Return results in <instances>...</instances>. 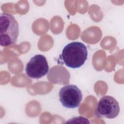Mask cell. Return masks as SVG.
<instances>
[{
    "label": "cell",
    "instance_id": "cell-1",
    "mask_svg": "<svg viewBox=\"0 0 124 124\" xmlns=\"http://www.w3.org/2000/svg\"><path fill=\"white\" fill-rule=\"evenodd\" d=\"M87 56V47L80 42L68 44L63 47L60 56L66 66L71 68H78L83 65Z\"/></svg>",
    "mask_w": 124,
    "mask_h": 124
},
{
    "label": "cell",
    "instance_id": "cell-2",
    "mask_svg": "<svg viewBox=\"0 0 124 124\" xmlns=\"http://www.w3.org/2000/svg\"><path fill=\"white\" fill-rule=\"evenodd\" d=\"M19 25L15 17L9 14H0V45L8 46L17 42Z\"/></svg>",
    "mask_w": 124,
    "mask_h": 124
},
{
    "label": "cell",
    "instance_id": "cell-3",
    "mask_svg": "<svg viewBox=\"0 0 124 124\" xmlns=\"http://www.w3.org/2000/svg\"><path fill=\"white\" fill-rule=\"evenodd\" d=\"M119 112L118 102L111 96L105 95L99 100L94 114L98 118L113 119L119 115Z\"/></svg>",
    "mask_w": 124,
    "mask_h": 124
},
{
    "label": "cell",
    "instance_id": "cell-4",
    "mask_svg": "<svg viewBox=\"0 0 124 124\" xmlns=\"http://www.w3.org/2000/svg\"><path fill=\"white\" fill-rule=\"evenodd\" d=\"M59 95L62 105L68 108H77L82 99L81 91L78 86L73 84L66 85L62 87Z\"/></svg>",
    "mask_w": 124,
    "mask_h": 124
},
{
    "label": "cell",
    "instance_id": "cell-5",
    "mask_svg": "<svg viewBox=\"0 0 124 124\" xmlns=\"http://www.w3.org/2000/svg\"><path fill=\"white\" fill-rule=\"evenodd\" d=\"M49 66L46 58L43 55L37 54L27 63L25 68L26 75L31 78H40L47 74Z\"/></svg>",
    "mask_w": 124,
    "mask_h": 124
}]
</instances>
